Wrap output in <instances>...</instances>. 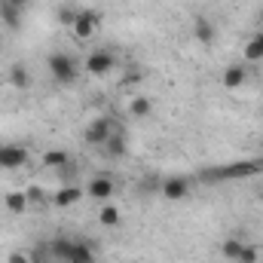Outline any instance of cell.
I'll return each mask as SVG.
<instances>
[{
	"label": "cell",
	"instance_id": "3957f363",
	"mask_svg": "<svg viewBox=\"0 0 263 263\" xmlns=\"http://www.w3.org/2000/svg\"><path fill=\"white\" fill-rule=\"evenodd\" d=\"M117 129H120V126H117L114 117H95V120L83 129V141H86L89 147H104V141H107Z\"/></svg>",
	"mask_w": 263,
	"mask_h": 263
},
{
	"label": "cell",
	"instance_id": "83f0119b",
	"mask_svg": "<svg viewBox=\"0 0 263 263\" xmlns=\"http://www.w3.org/2000/svg\"><path fill=\"white\" fill-rule=\"evenodd\" d=\"M6 3H12V6H18V9H25V6H28L31 0H6Z\"/></svg>",
	"mask_w": 263,
	"mask_h": 263
},
{
	"label": "cell",
	"instance_id": "d6986e66",
	"mask_svg": "<svg viewBox=\"0 0 263 263\" xmlns=\"http://www.w3.org/2000/svg\"><path fill=\"white\" fill-rule=\"evenodd\" d=\"M67 263H95V248L89 242H73V254Z\"/></svg>",
	"mask_w": 263,
	"mask_h": 263
},
{
	"label": "cell",
	"instance_id": "277c9868",
	"mask_svg": "<svg viewBox=\"0 0 263 263\" xmlns=\"http://www.w3.org/2000/svg\"><path fill=\"white\" fill-rule=\"evenodd\" d=\"M114 65H117V55L110 49H92L86 55V73L89 77H107L114 70Z\"/></svg>",
	"mask_w": 263,
	"mask_h": 263
},
{
	"label": "cell",
	"instance_id": "9a60e30c",
	"mask_svg": "<svg viewBox=\"0 0 263 263\" xmlns=\"http://www.w3.org/2000/svg\"><path fill=\"white\" fill-rule=\"evenodd\" d=\"M49 254L67 263V260H70V254H73V239H67V236H59V239H52V242H49Z\"/></svg>",
	"mask_w": 263,
	"mask_h": 263
},
{
	"label": "cell",
	"instance_id": "ac0fdd59",
	"mask_svg": "<svg viewBox=\"0 0 263 263\" xmlns=\"http://www.w3.org/2000/svg\"><path fill=\"white\" fill-rule=\"evenodd\" d=\"M98 220H101V227H107V230L120 227V208H117L114 202H104L101 211H98Z\"/></svg>",
	"mask_w": 263,
	"mask_h": 263
},
{
	"label": "cell",
	"instance_id": "7a4b0ae2",
	"mask_svg": "<svg viewBox=\"0 0 263 263\" xmlns=\"http://www.w3.org/2000/svg\"><path fill=\"white\" fill-rule=\"evenodd\" d=\"M251 175H263V159H248V162H236V165H223V168H214L208 172L205 178L211 181H233V178H251Z\"/></svg>",
	"mask_w": 263,
	"mask_h": 263
},
{
	"label": "cell",
	"instance_id": "8fae6325",
	"mask_svg": "<svg viewBox=\"0 0 263 263\" xmlns=\"http://www.w3.org/2000/svg\"><path fill=\"white\" fill-rule=\"evenodd\" d=\"M6 83L12 86V89H28L31 86V70L25 65H9V70H6Z\"/></svg>",
	"mask_w": 263,
	"mask_h": 263
},
{
	"label": "cell",
	"instance_id": "ffe728a7",
	"mask_svg": "<svg viewBox=\"0 0 263 263\" xmlns=\"http://www.w3.org/2000/svg\"><path fill=\"white\" fill-rule=\"evenodd\" d=\"M248 62H263V31L260 34H254L248 43H245V52H242Z\"/></svg>",
	"mask_w": 263,
	"mask_h": 263
},
{
	"label": "cell",
	"instance_id": "5b68a950",
	"mask_svg": "<svg viewBox=\"0 0 263 263\" xmlns=\"http://www.w3.org/2000/svg\"><path fill=\"white\" fill-rule=\"evenodd\" d=\"M95 31H98V15L92 9H77V18L70 25V34L77 40H89V37H95Z\"/></svg>",
	"mask_w": 263,
	"mask_h": 263
},
{
	"label": "cell",
	"instance_id": "5bb4252c",
	"mask_svg": "<svg viewBox=\"0 0 263 263\" xmlns=\"http://www.w3.org/2000/svg\"><path fill=\"white\" fill-rule=\"evenodd\" d=\"M126 150H129V144H126V138H123V129H117L107 141H104V153H107V156H114V159L126 156Z\"/></svg>",
	"mask_w": 263,
	"mask_h": 263
},
{
	"label": "cell",
	"instance_id": "e0dca14e",
	"mask_svg": "<svg viewBox=\"0 0 263 263\" xmlns=\"http://www.w3.org/2000/svg\"><path fill=\"white\" fill-rule=\"evenodd\" d=\"M129 114L135 120H144V117H150L153 114V101L147 98V95H135L129 101Z\"/></svg>",
	"mask_w": 263,
	"mask_h": 263
},
{
	"label": "cell",
	"instance_id": "30bf717a",
	"mask_svg": "<svg viewBox=\"0 0 263 263\" xmlns=\"http://www.w3.org/2000/svg\"><path fill=\"white\" fill-rule=\"evenodd\" d=\"M80 199H83V190H80V187H59V190L52 193V205H59V208H73Z\"/></svg>",
	"mask_w": 263,
	"mask_h": 263
},
{
	"label": "cell",
	"instance_id": "ba28073f",
	"mask_svg": "<svg viewBox=\"0 0 263 263\" xmlns=\"http://www.w3.org/2000/svg\"><path fill=\"white\" fill-rule=\"evenodd\" d=\"M92 199H98V202H110L114 193H117V184H114V178L110 175H95L92 181H89V190H86Z\"/></svg>",
	"mask_w": 263,
	"mask_h": 263
},
{
	"label": "cell",
	"instance_id": "8992f818",
	"mask_svg": "<svg viewBox=\"0 0 263 263\" xmlns=\"http://www.w3.org/2000/svg\"><path fill=\"white\" fill-rule=\"evenodd\" d=\"M28 159H31V153H28V147H22V144H0V168H22V165H28Z\"/></svg>",
	"mask_w": 263,
	"mask_h": 263
},
{
	"label": "cell",
	"instance_id": "6da1fadb",
	"mask_svg": "<svg viewBox=\"0 0 263 263\" xmlns=\"http://www.w3.org/2000/svg\"><path fill=\"white\" fill-rule=\"evenodd\" d=\"M46 67H49V77H52L59 86H73V80H77V73H80L77 59L67 55V52H52V55L46 59Z\"/></svg>",
	"mask_w": 263,
	"mask_h": 263
},
{
	"label": "cell",
	"instance_id": "603a6c76",
	"mask_svg": "<svg viewBox=\"0 0 263 263\" xmlns=\"http://www.w3.org/2000/svg\"><path fill=\"white\" fill-rule=\"evenodd\" d=\"M236 263H257V248H254V245H245Z\"/></svg>",
	"mask_w": 263,
	"mask_h": 263
},
{
	"label": "cell",
	"instance_id": "44dd1931",
	"mask_svg": "<svg viewBox=\"0 0 263 263\" xmlns=\"http://www.w3.org/2000/svg\"><path fill=\"white\" fill-rule=\"evenodd\" d=\"M242 248H245V242L236 239V236H230V239H223V245H220V257H227V260H239Z\"/></svg>",
	"mask_w": 263,
	"mask_h": 263
},
{
	"label": "cell",
	"instance_id": "52a82bcc",
	"mask_svg": "<svg viewBox=\"0 0 263 263\" xmlns=\"http://www.w3.org/2000/svg\"><path fill=\"white\" fill-rule=\"evenodd\" d=\"M159 193L168 202H184V199L190 196V181L187 178H165L159 184Z\"/></svg>",
	"mask_w": 263,
	"mask_h": 263
},
{
	"label": "cell",
	"instance_id": "484cf974",
	"mask_svg": "<svg viewBox=\"0 0 263 263\" xmlns=\"http://www.w3.org/2000/svg\"><path fill=\"white\" fill-rule=\"evenodd\" d=\"M25 193H28V202H31V205H40V202H43V193H40V190H25Z\"/></svg>",
	"mask_w": 263,
	"mask_h": 263
},
{
	"label": "cell",
	"instance_id": "4fadbf2b",
	"mask_svg": "<svg viewBox=\"0 0 263 263\" xmlns=\"http://www.w3.org/2000/svg\"><path fill=\"white\" fill-rule=\"evenodd\" d=\"M0 22H3L9 31H18V28H22V9L12 6V3H6V0H0Z\"/></svg>",
	"mask_w": 263,
	"mask_h": 263
},
{
	"label": "cell",
	"instance_id": "4316f807",
	"mask_svg": "<svg viewBox=\"0 0 263 263\" xmlns=\"http://www.w3.org/2000/svg\"><path fill=\"white\" fill-rule=\"evenodd\" d=\"M138 80H141V73H129L123 83H126V86H138Z\"/></svg>",
	"mask_w": 263,
	"mask_h": 263
},
{
	"label": "cell",
	"instance_id": "f1b7e54d",
	"mask_svg": "<svg viewBox=\"0 0 263 263\" xmlns=\"http://www.w3.org/2000/svg\"><path fill=\"white\" fill-rule=\"evenodd\" d=\"M260 31H263V9H260Z\"/></svg>",
	"mask_w": 263,
	"mask_h": 263
},
{
	"label": "cell",
	"instance_id": "9c48e42d",
	"mask_svg": "<svg viewBox=\"0 0 263 263\" xmlns=\"http://www.w3.org/2000/svg\"><path fill=\"white\" fill-rule=\"evenodd\" d=\"M193 37H196V43H214V37H217V28H214V22L211 18H205V15H196V22H193Z\"/></svg>",
	"mask_w": 263,
	"mask_h": 263
},
{
	"label": "cell",
	"instance_id": "7c38bea8",
	"mask_svg": "<svg viewBox=\"0 0 263 263\" xmlns=\"http://www.w3.org/2000/svg\"><path fill=\"white\" fill-rule=\"evenodd\" d=\"M3 205H6L9 214H25L31 202H28V193H25V190H9V193L3 196Z\"/></svg>",
	"mask_w": 263,
	"mask_h": 263
},
{
	"label": "cell",
	"instance_id": "2e32d148",
	"mask_svg": "<svg viewBox=\"0 0 263 263\" xmlns=\"http://www.w3.org/2000/svg\"><path fill=\"white\" fill-rule=\"evenodd\" d=\"M245 80H248V70L242 65H230L223 70V86L227 89H239V86H245Z\"/></svg>",
	"mask_w": 263,
	"mask_h": 263
},
{
	"label": "cell",
	"instance_id": "d4e9b609",
	"mask_svg": "<svg viewBox=\"0 0 263 263\" xmlns=\"http://www.w3.org/2000/svg\"><path fill=\"white\" fill-rule=\"evenodd\" d=\"M6 263H34V257L25 254V251H12V254L6 257Z\"/></svg>",
	"mask_w": 263,
	"mask_h": 263
},
{
	"label": "cell",
	"instance_id": "7402d4cb",
	"mask_svg": "<svg viewBox=\"0 0 263 263\" xmlns=\"http://www.w3.org/2000/svg\"><path fill=\"white\" fill-rule=\"evenodd\" d=\"M67 162H70V156H67L65 150H55V147H52V150L43 153V165H46V168H65Z\"/></svg>",
	"mask_w": 263,
	"mask_h": 263
},
{
	"label": "cell",
	"instance_id": "cb8c5ba5",
	"mask_svg": "<svg viewBox=\"0 0 263 263\" xmlns=\"http://www.w3.org/2000/svg\"><path fill=\"white\" fill-rule=\"evenodd\" d=\"M73 18H77V9H70V6H62V9H59V22H62V25L70 28V25H73Z\"/></svg>",
	"mask_w": 263,
	"mask_h": 263
}]
</instances>
